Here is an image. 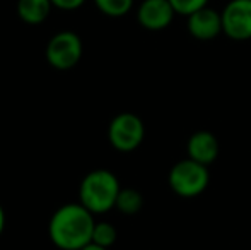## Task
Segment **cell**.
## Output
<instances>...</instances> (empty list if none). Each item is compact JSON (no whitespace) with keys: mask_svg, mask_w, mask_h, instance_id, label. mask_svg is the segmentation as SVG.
I'll use <instances>...</instances> for the list:
<instances>
[{"mask_svg":"<svg viewBox=\"0 0 251 250\" xmlns=\"http://www.w3.org/2000/svg\"><path fill=\"white\" fill-rule=\"evenodd\" d=\"M175 14L176 12L169 0H144L137 10V19L146 29L161 31L173 23Z\"/></svg>","mask_w":251,"mask_h":250,"instance_id":"cell-7","label":"cell"},{"mask_svg":"<svg viewBox=\"0 0 251 250\" xmlns=\"http://www.w3.org/2000/svg\"><path fill=\"white\" fill-rule=\"evenodd\" d=\"M87 0H51L53 7L58 10H63V12H72V10H77L86 3Z\"/></svg>","mask_w":251,"mask_h":250,"instance_id":"cell-15","label":"cell"},{"mask_svg":"<svg viewBox=\"0 0 251 250\" xmlns=\"http://www.w3.org/2000/svg\"><path fill=\"white\" fill-rule=\"evenodd\" d=\"M188 33L201 41L214 40L222 33V14H219L214 9H208V7L190 14Z\"/></svg>","mask_w":251,"mask_h":250,"instance_id":"cell-8","label":"cell"},{"mask_svg":"<svg viewBox=\"0 0 251 250\" xmlns=\"http://www.w3.org/2000/svg\"><path fill=\"white\" fill-rule=\"evenodd\" d=\"M51 9H55L51 0H17L16 12L24 24L38 26L50 17Z\"/></svg>","mask_w":251,"mask_h":250,"instance_id":"cell-10","label":"cell"},{"mask_svg":"<svg viewBox=\"0 0 251 250\" xmlns=\"http://www.w3.org/2000/svg\"><path fill=\"white\" fill-rule=\"evenodd\" d=\"M120 182L116 175L104 168L93 170L82 178L79 185V202L93 214H104L116 206Z\"/></svg>","mask_w":251,"mask_h":250,"instance_id":"cell-2","label":"cell"},{"mask_svg":"<svg viewBox=\"0 0 251 250\" xmlns=\"http://www.w3.org/2000/svg\"><path fill=\"white\" fill-rule=\"evenodd\" d=\"M169 2H171V5L176 14H183V16L188 17L190 14L207 7L208 0H169Z\"/></svg>","mask_w":251,"mask_h":250,"instance_id":"cell-14","label":"cell"},{"mask_svg":"<svg viewBox=\"0 0 251 250\" xmlns=\"http://www.w3.org/2000/svg\"><path fill=\"white\" fill-rule=\"evenodd\" d=\"M168 182L176 195L183 199H193L207 190L210 184V173H208V167L186 158L178 161L169 170Z\"/></svg>","mask_w":251,"mask_h":250,"instance_id":"cell-3","label":"cell"},{"mask_svg":"<svg viewBox=\"0 0 251 250\" xmlns=\"http://www.w3.org/2000/svg\"><path fill=\"white\" fill-rule=\"evenodd\" d=\"M116 209L126 216L140 213L144 207V195L137 189H122L116 197Z\"/></svg>","mask_w":251,"mask_h":250,"instance_id":"cell-11","label":"cell"},{"mask_svg":"<svg viewBox=\"0 0 251 250\" xmlns=\"http://www.w3.org/2000/svg\"><path fill=\"white\" fill-rule=\"evenodd\" d=\"M146 137V125L142 118L130 111L118 113L108 127V140L120 153H132Z\"/></svg>","mask_w":251,"mask_h":250,"instance_id":"cell-5","label":"cell"},{"mask_svg":"<svg viewBox=\"0 0 251 250\" xmlns=\"http://www.w3.org/2000/svg\"><path fill=\"white\" fill-rule=\"evenodd\" d=\"M222 33L231 40L251 38V0H231L222 10Z\"/></svg>","mask_w":251,"mask_h":250,"instance_id":"cell-6","label":"cell"},{"mask_svg":"<svg viewBox=\"0 0 251 250\" xmlns=\"http://www.w3.org/2000/svg\"><path fill=\"white\" fill-rule=\"evenodd\" d=\"M94 214L80 202L58 207L48 223V237L60 250H80L93 242Z\"/></svg>","mask_w":251,"mask_h":250,"instance_id":"cell-1","label":"cell"},{"mask_svg":"<svg viewBox=\"0 0 251 250\" xmlns=\"http://www.w3.org/2000/svg\"><path fill=\"white\" fill-rule=\"evenodd\" d=\"M84 54L82 40L74 31H60L48 40L45 58L56 70H70L80 62Z\"/></svg>","mask_w":251,"mask_h":250,"instance_id":"cell-4","label":"cell"},{"mask_svg":"<svg viewBox=\"0 0 251 250\" xmlns=\"http://www.w3.org/2000/svg\"><path fill=\"white\" fill-rule=\"evenodd\" d=\"M116 238H118V231L108 221H100L94 224L93 230V244L101 245V247L109 249L111 245H115Z\"/></svg>","mask_w":251,"mask_h":250,"instance_id":"cell-13","label":"cell"},{"mask_svg":"<svg viewBox=\"0 0 251 250\" xmlns=\"http://www.w3.org/2000/svg\"><path fill=\"white\" fill-rule=\"evenodd\" d=\"M3 228H5V211H3L2 204H0V237L3 233Z\"/></svg>","mask_w":251,"mask_h":250,"instance_id":"cell-16","label":"cell"},{"mask_svg":"<svg viewBox=\"0 0 251 250\" xmlns=\"http://www.w3.org/2000/svg\"><path fill=\"white\" fill-rule=\"evenodd\" d=\"M80 250H109V249L101 247V245H96V244H93V242H91V244H87L86 247H82Z\"/></svg>","mask_w":251,"mask_h":250,"instance_id":"cell-17","label":"cell"},{"mask_svg":"<svg viewBox=\"0 0 251 250\" xmlns=\"http://www.w3.org/2000/svg\"><path fill=\"white\" fill-rule=\"evenodd\" d=\"M96 9L108 17H123L132 10L133 0H93Z\"/></svg>","mask_w":251,"mask_h":250,"instance_id":"cell-12","label":"cell"},{"mask_svg":"<svg viewBox=\"0 0 251 250\" xmlns=\"http://www.w3.org/2000/svg\"><path fill=\"white\" fill-rule=\"evenodd\" d=\"M219 151H221V146H219L217 137L208 130H199L192 134L186 142V154L190 160L205 165V167L217 160Z\"/></svg>","mask_w":251,"mask_h":250,"instance_id":"cell-9","label":"cell"}]
</instances>
